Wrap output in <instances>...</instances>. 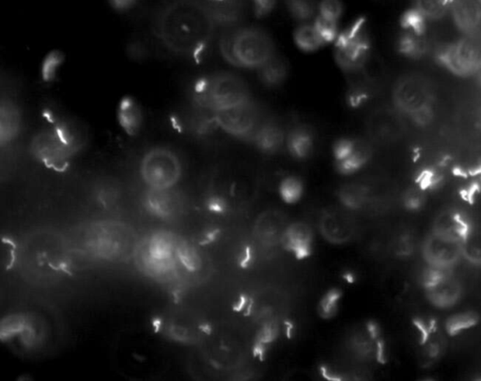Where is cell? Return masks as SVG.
I'll list each match as a JSON object with an SVG mask.
<instances>
[{
	"label": "cell",
	"instance_id": "6da1fadb",
	"mask_svg": "<svg viewBox=\"0 0 481 381\" xmlns=\"http://www.w3.org/2000/svg\"><path fill=\"white\" fill-rule=\"evenodd\" d=\"M217 27L204 0H168L158 9L152 23L158 43L182 59H196L206 52Z\"/></svg>",
	"mask_w": 481,
	"mask_h": 381
},
{
	"label": "cell",
	"instance_id": "7a4b0ae2",
	"mask_svg": "<svg viewBox=\"0 0 481 381\" xmlns=\"http://www.w3.org/2000/svg\"><path fill=\"white\" fill-rule=\"evenodd\" d=\"M224 58L237 66L261 70L275 58V43L264 29L245 27L224 35L220 42Z\"/></svg>",
	"mask_w": 481,
	"mask_h": 381
},
{
	"label": "cell",
	"instance_id": "3957f363",
	"mask_svg": "<svg viewBox=\"0 0 481 381\" xmlns=\"http://www.w3.org/2000/svg\"><path fill=\"white\" fill-rule=\"evenodd\" d=\"M194 97L199 107L213 115L251 99L247 84L231 73H215L199 81Z\"/></svg>",
	"mask_w": 481,
	"mask_h": 381
},
{
	"label": "cell",
	"instance_id": "277c9868",
	"mask_svg": "<svg viewBox=\"0 0 481 381\" xmlns=\"http://www.w3.org/2000/svg\"><path fill=\"white\" fill-rule=\"evenodd\" d=\"M139 174L150 190H171L182 177V161L177 152L168 147H152L139 161Z\"/></svg>",
	"mask_w": 481,
	"mask_h": 381
},
{
	"label": "cell",
	"instance_id": "5b68a950",
	"mask_svg": "<svg viewBox=\"0 0 481 381\" xmlns=\"http://www.w3.org/2000/svg\"><path fill=\"white\" fill-rule=\"evenodd\" d=\"M64 125H56L41 132L34 141V152L45 165L60 168L66 165L75 152L76 143Z\"/></svg>",
	"mask_w": 481,
	"mask_h": 381
},
{
	"label": "cell",
	"instance_id": "8992f818",
	"mask_svg": "<svg viewBox=\"0 0 481 381\" xmlns=\"http://www.w3.org/2000/svg\"><path fill=\"white\" fill-rule=\"evenodd\" d=\"M393 101L399 113L411 117L423 108L433 107V89L423 76H403L393 89Z\"/></svg>",
	"mask_w": 481,
	"mask_h": 381
},
{
	"label": "cell",
	"instance_id": "52a82bcc",
	"mask_svg": "<svg viewBox=\"0 0 481 381\" xmlns=\"http://www.w3.org/2000/svg\"><path fill=\"white\" fill-rule=\"evenodd\" d=\"M443 66L459 76L477 75L481 69V39L469 34L457 42L445 46L439 52Z\"/></svg>",
	"mask_w": 481,
	"mask_h": 381
},
{
	"label": "cell",
	"instance_id": "ba28073f",
	"mask_svg": "<svg viewBox=\"0 0 481 381\" xmlns=\"http://www.w3.org/2000/svg\"><path fill=\"white\" fill-rule=\"evenodd\" d=\"M214 119L227 134L238 138L251 137L261 127L259 108L252 99L214 114Z\"/></svg>",
	"mask_w": 481,
	"mask_h": 381
},
{
	"label": "cell",
	"instance_id": "9c48e42d",
	"mask_svg": "<svg viewBox=\"0 0 481 381\" xmlns=\"http://www.w3.org/2000/svg\"><path fill=\"white\" fill-rule=\"evenodd\" d=\"M368 41L363 24H355L338 41V62L345 69L355 72L364 66L368 59Z\"/></svg>",
	"mask_w": 481,
	"mask_h": 381
},
{
	"label": "cell",
	"instance_id": "30bf717a",
	"mask_svg": "<svg viewBox=\"0 0 481 381\" xmlns=\"http://www.w3.org/2000/svg\"><path fill=\"white\" fill-rule=\"evenodd\" d=\"M368 127L371 138L382 143L396 140L403 129L397 114L389 110L377 111L371 115Z\"/></svg>",
	"mask_w": 481,
	"mask_h": 381
},
{
	"label": "cell",
	"instance_id": "8fae6325",
	"mask_svg": "<svg viewBox=\"0 0 481 381\" xmlns=\"http://www.w3.org/2000/svg\"><path fill=\"white\" fill-rule=\"evenodd\" d=\"M450 10L457 28L473 34L481 24V6L478 0H451Z\"/></svg>",
	"mask_w": 481,
	"mask_h": 381
},
{
	"label": "cell",
	"instance_id": "7c38bea8",
	"mask_svg": "<svg viewBox=\"0 0 481 381\" xmlns=\"http://www.w3.org/2000/svg\"><path fill=\"white\" fill-rule=\"evenodd\" d=\"M321 232L327 240L344 243L354 235V225L346 214L340 211L328 212L321 220Z\"/></svg>",
	"mask_w": 481,
	"mask_h": 381
},
{
	"label": "cell",
	"instance_id": "4fadbf2b",
	"mask_svg": "<svg viewBox=\"0 0 481 381\" xmlns=\"http://www.w3.org/2000/svg\"><path fill=\"white\" fill-rule=\"evenodd\" d=\"M368 151L367 145L361 141H345L338 145L336 157L341 170L351 173L365 164Z\"/></svg>",
	"mask_w": 481,
	"mask_h": 381
},
{
	"label": "cell",
	"instance_id": "5bb4252c",
	"mask_svg": "<svg viewBox=\"0 0 481 381\" xmlns=\"http://www.w3.org/2000/svg\"><path fill=\"white\" fill-rule=\"evenodd\" d=\"M281 241L297 257H306L311 249L313 232L304 223H294L284 231Z\"/></svg>",
	"mask_w": 481,
	"mask_h": 381
},
{
	"label": "cell",
	"instance_id": "9a60e30c",
	"mask_svg": "<svg viewBox=\"0 0 481 381\" xmlns=\"http://www.w3.org/2000/svg\"><path fill=\"white\" fill-rule=\"evenodd\" d=\"M294 39L296 45L305 51L316 50L326 43L314 21L300 24L295 31Z\"/></svg>",
	"mask_w": 481,
	"mask_h": 381
},
{
	"label": "cell",
	"instance_id": "2e32d148",
	"mask_svg": "<svg viewBox=\"0 0 481 381\" xmlns=\"http://www.w3.org/2000/svg\"><path fill=\"white\" fill-rule=\"evenodd\" d=\"M289 15L300 24L315 20L318 15L319 0H286Z\"/></svg>",
	"mask_w": 481,
	"mask_h": 381
},
{
	"label": "cell",
	"instance_id": "e0dca14e",
	"mask_svg": "<svg viewBox=\"0 0 481 381\" xmlns=\"http://www.w3.org/2000/svg\"><path fill=\"white\" fill-rule=\"evenodd\" d=\"M256 143L259 147L265 151H275L282 145L284 134L282 130L275 124H262L257 130L255 135Z\"/></svg>",
	"mask_w": 481,
	"mask_h": 381
},
{
	"label": "cell",
	"instance_id": "ac0fdd59",
	"mask_svg": "<svg viewBox=\"0 0 481 381\" xmlns=\"http://www.w3.org/2000/svg\"><path fill=\"white\" fill-rule=\"evenodd\" d=\"M20 124V116L17 108L13 103L8 101L6 105H2L1 108V135L2 141L8 143L12 141L17 134V130Z\"/></svg>",
	"mask_w": 481,
	"mask_h": 381
},
{
	"label": "cell",
	"instance_id": "d6986e66",
	"mask_svg": "<svg viewBox=\"0 0 481 381\" xmlns=\"http://www.w3.org/2000/svg\"><path fill=\"white\" fill-rule=\"evenodd\" d=\"M480 317L474 312H461L452 315L445 322V331L450 336H456L461 331H466L478 325Z\"/></svg>",
	"mask_w": 481,
	"mask_h": 381
},
{
	"label": "cell",
	"instance_id": "ffe728a7",
	"mask_svg": "<svg viewBox=\"0 0 481 381\" xmlns=\"http://www.w3.org/2000/svg\"><path fill=\"white\" fill-rule=\"evenodd\" d=\"M451 0H415V10L425 19L437 20L447 15Z\"/></svg>",
	"mask_w": 481,
	"mask_h": 381
},
{
	"label": "cell",
	"instance_id": "44dd1931",
	"mask_svg": "<svg viewBox=\"0 0 481 381\" xmlns=\"http://www.w3.org/2000/svg\"><path fill=\"white\" fill-rule=\"evenodd\" d=\"M399 48L401 53L410 58H418L425 52L426 43L422 35L408 31L401 38Z\"/></svg>",
	"mask_w": 481,
	"mask_h": 381
},
{
	"label": "cell",
	"instance_id": "7402d4cb",
	"mask_svg": "<svg viewBox=\"0 0 481 381\" xmlns=\"http://www.w3.org/2000/svg\"><path fill=\"white\" fill-rule=\"evenodd\" d=\"M343 2L341 0H319L318 15L316 18L338 26L343 17Z\"/></svg>",
	"mask_w": 481,
	"mask_h": 381
},
{
	"label": "cell",
	"instance_id": "603a6c76",
	"mask_svg": "<svg viewBox=\"0 0 481 381\" xmlns=\"http://www.w3.org/2000/svg\"><path fill=\"white\" fill-rule=\"evenodd\" d=\"M289 151L298 157H305L313 147V138L306 130L298 129L288 136Z\"/></svg>",
	"mask_w": 481,
	"mask_h": 381
},
{
	"label": "cell",
	"instance_id": "cb8c5ba5",
	"mask_svg": "<svg viewBox=\"0 0 481 381\" xmlns=\"http://www.w3.org/2000/svg\"><path fill=\"white\" fill-rule=\"evenodd\" d=\"M403 26L409 31L422 35L425 29V17L417 10H409L403 16Z\"/></svg>",
	"mask_w": 481,
	"mask_h": 381
},
{
	"label": "cell",
	"instance_id": "d4e9b609",
	"mask_svg": "<svg viewBox=\"0 0 481 381\" xmlns=\"http://www.w3.org/2000/svg\"><path fill=\"white\" fill-rule=\"evenodd\" d=\"M280 61V59H277L275 57L264 67L261 68L262 76H264V80L266 82L277 83L282 80L284 66L282 62Z\"/></svg>",
	"mask_w": 481,
	"mask_h": 381
},
{
	"label": "cell",
	"instance_id": "484cf974",
	"mask_svg": "<svg viewBox=\"0 0 481 381\" xmlns=\"http://www.w3.org/2000/svg\"><path fill=\"white\" fill-rule=\"evenodd\" d=\"M302 193V186L296 179L289 178L281 186V195L288 203H294Z\"/></svg>",
	"mask_w": 481,
	"mask_h": 381
},
{
	"label": "cell",
	"instance_id": "4316f807",
	"mask_svg": "<svg viewBox=\"0 0 481 381\" xmlns=\"http://www.w3.org/2000/svg\"><path fill=\"white\" fill-rule=\"evenodd\" d=\"M441 182V177L437 175L433 171L425 170L421 171L417 176L415 183L419 186L421 190L433 189Z\"/></svg>",
	"mask_w": 481,
	"mask_h": 381
},
{
	"label": "cell",
	"instance_id": "83f0119b",
	"mask_svg": "<svg viewBox=\"0 0 481 381\" xmlns=\"http://www.w3.org/2000/svg\"><path fill=\"white\" fill-rule=\"evenodd\" d=\"M452 220L453 224H454L453 228H454L456 235L461 240L466 241L469 238L470 235H471V227H470L469 223L459 213L453 215Z\"/></svg>",
	"mask_w": 481,
	"mask_h": 381
},
{
	"label": "cell",
	"instance_id": "f1b7e54d",
	"mask_svg": "<svg viewBox=\"0 0 481 381\" xmlns=\"http://www.w3.org/2000/svg\"><path fill=\"white\" fill-rule=\"evenodd\" d=\"M338 299H340V294L336 292V291H332V292L328 293L326 296L322 299L321 310L322 314L324 317H329L334 315L335 311L337 310Z\"/></svg>",
	"mask_w": 481,
	"mask_h": 381
},
{
	"label": "cell",
	"instance_id": "f546056e",
	"mask_svg": "<svg viewBox=\"0 0 481 381\" xmlns=\"http://www.w3.org/2000/svg\"><path fill=\"white\" fill-rule=\"evenodd\" d=\"M445 278L444 272L439 271V269H428L423 275V285H424L426 289H431V288L439 285Z\"/></svg>",
	"mask_w": 481,
	"mask_h": 381
},
{
	"label": "cell",
	"instance_id": "4dcf8cb0",
	"mask_svg": "<svg viewBox=\"0 0 481 381\" xmlns=\"http://www.w3.org/2000/svg\"><path fill=\"white\" fill-rule=\"evenodd\" d=\"M250 2L256 15L264 16L275 9L278 0H250Z\"/></svg>",
	"mask_w": 481,
	"mask_h": 381
},
{
	"label": "cell",
	"instance_id": "1f68e13d",
	"mask_svg": "<svg viewBox=\"0 0 481 381\" xmlns=\"http://www.w3.org/2000/svg\"><path fill=\"white\" fill-rule=\"evenodd\" d=\"M434 117L433 107L423 108L417 113L412 114L410 118L419 127H426L430 124Z\"/></svg>",
	"mask_w": 481,
	"mask_h": 381
},
{
	"label": "cell",
	"instance_id": "d6a6232c",
	"mask_svg": "<svg viewBox=\"0 0 481 381\" xmlns=\"http://www.w3.org/2000/svg\"><path fill=\"white\" fill-rule=\"evenodd\" d=\"M480 192L481 189L480 184L475 182V183L470 185V187H467V189L460 190L459 193H460L461 198L463 199L464 201H467L469 205L473 206L475 203V194Z\"/></svg>",
	"mask_w": 481,
	"mask_h": 381
},
{
	"label": "cell",
	"instance_id": "836d02e7",
	"mask_svg": "<svg viewBox=\"0 0 481 381\" xmlns=\"http://www.w3.org/2000/svg\"><path fill=\"white\" fill-rule=\"evenodd\" d=\"M412 324H414L415 328L417 329V331H419V344L421 345H425L429 342V340H430L431 334L430 329H429L428 325H426V324L423 322L422 320L419 319V318H415V319L412 320Z\"/></svg>",
	"mask_w": 481,
	"mask_h": 381
},
{
	"label": "cell",
	"instance_id": "e575fe53",
	"mask_svg": "<svg viewBox=\"0 0 481 381\" xmlns=\"http://www.w3.org/2000/svg\"><path fill=\"white\" fill-rule=\"evenodd\" d=\"M422 206V200L417 193H411L405 199V208L409 210H418Z\"/></svg>",
	"mask_w": 481,
	"mask_h": 381
},
{
	"label": "cell",
	"instance_id": "d590c367",
	"mask_svg": "<svg viewBox=\"0 0 481 381\" xmlns=\"http://www.w3.org/2000/svg\"><path fill=\"white\" fill-rule=\"evenodd\" d=\"M112 5L114 7L120 8V9H129L134 4L136 3L138 0H110Z\"/></svg>",
	"mask_w": 481,
	"mask_h": 381
},
{
	"label": "cell",
	"instance_id": "8d00e7d4",
	"mask_svg": "<svg viewBox=\"0 0 481 381\" xmlns=\"http://www.w3.org/2000/svg\"><path fill=\"white\" fill-rule=\"evenodd\" d=\"M427 350L429 357L431 359L438 357L440 352H441V348H440V345L437 343L429 345Z\"/></svg>",
	"mask_w": 481,
	"mask_h": 381
},
{
	"label": "cell",
	"instance_id": "74e56055",
	"mask_svg": "<svg viewBox=\"0 0 481 381\" xmlns=\"http://www.w3.org/2000/svg\"><path fill=\"white\" fill-rule=\"evenodd\" d=\"M429 329H430L431 333H436L437 329V322L436 319H431L429 321L428 324Z\"/></svg>",
	"mask_w": 481,
	"mask_h": 381
},
{
	"label": "cell",
	"instance_id": "f35d334b",
	"mask_svg": "<svg viewBox=\"0 0 481 381\" xmlns=\"http://www.w3.org/2000/svg\"><path fill=\"white\" fill-rule=\"evenodd\" d=\"M453 174H454L455 176L464 177V178H467V176H468V174L464 173L460 168H455L454 170H453Z\"/></svg>",
	"mask_w": 481,
	"mask_h": 381
},
{
	"label": "cell",
	"instance_id": "ab89813d",
	"mask_svg": "<svg viewBox=\"0 0 481 381\" xmlns=\"http://www.w3.org/2000/svg\"><path fill=\"white\" fill-rule=\"evenodd\" d=\"M478 174H481V167L469 171V175L477 176Z\"/></svg>",
	"mask_w": 481,
	"mask_h": 381
},
{
	"label": "cell",
	"instance_id": "60d3db41",
	"mask_svg": "<svg viewBox=\"0 0 481 381\" xmlns=\"http://www.w3.org/2000/svg\"><path fill=\"white\" fill-rule=\"evenodd\" d=\"M477 75H478V82H480L481 84V69L480 71H478Z\"/></svg>",
	"mask_w": 481,
	"mask_h": 381
},
{
	"label": "cell",
	"instance_id": "b9f144b4",
	"mask_svg": "<svg viewBox=\"0 0 481 381\" xmlns=\"http://www.w3.org/2000/svg\"><path fill=\"white\" fill-rule=\"evenodd\" d=\"M480 1H481V0H480Z\"/></svg>",
	"mask_w": 481,
	"mask_h": 381
}]
</instances>
